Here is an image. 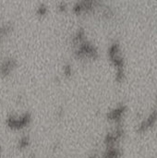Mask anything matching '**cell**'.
I'll list each match as a JSON object with an SVG mask.
<instances>
[{
    "label": "cell",
    "mask_w": 157,
    "mask_h": 158,
    "mask_svg": "<svg viewBox=\"0 0 157 158\" xmlns=\"http://www.w3.org/2000/svg\"><path fill=\"white\" fill-rule=\"evenodd\" d=\"M31 121V115L29 113H24L20 117H9L6 120V124L9 128L13 130H20L26 127Z\"/></svg>",
    "instance_id": "obj_1"
},
{
    "label": "cell",
    "mask_w": 157,
    "mask_h": 158,
    "mask_svg": "<svg viewBox=\"0 0 157 158\" xmlns=\"http://www.w3.org/2000/svg\"><path fill=\"white\" fill-rule=\"evenodd\" d=\"M16 60L13 58H6L5 59L2 64L0 65V73L3 76H7L9 75L13 69L16 68Z\"/></svg>",
    "instance_id": "obj_2"
},
{
    "label": "cell",
    "mask_w": 157,
    "mask_h": 158,
    "mask_svg": "<svg viewBox=\"0 0 157 158\" xmlns=\"http://www.w3.org/2000/svg\"><path fill=\"white\" fill-rule=\"evenodd\" d=\"M30 144V139L28 136H23L21 137L19 142H18V148L20 149V150H23V149H26Z\"/></svg>",
    "instance_id": "obj_3"
},
{
    "label": "cell",
    "mask_w": 157,
    "mask_h": 158,
    "mask_svg": "<svg viewBox=\"0 0 157 158\" xmlns=\"http://www.w3.org/2000/svg\"><path fill=\"white\" fill-rule=\"evenodd\" d=\"M37 14L38 15H40V16H43V15H45L46 13H47V7L44 6V5H40L39 6H38V8H37Z\"/></svg>",
    "instance_id": "obj_4"
},
{
    "label": "cell",
    "mask_w": 157,
    "mask_h": 158,
    "mask_svg": "<svg viewBox=\"0 0 157 158\" xmlns=\"http://www.w3.org/2000/svg\"><path fill=\"white\" fill-rule=\"evenodd\" d=\"M1 154H2V147L0 146V155H1Z\"/></svg>",
    "instance_id": "obj_5"
}]
</instances>
